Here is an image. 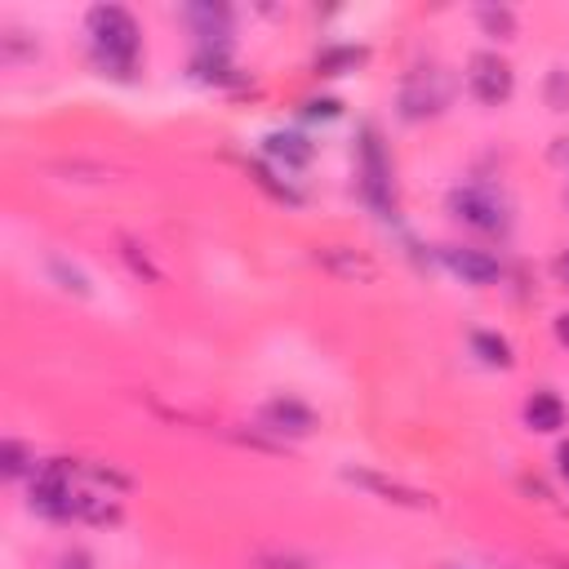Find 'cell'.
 <instances>
[{
	"mask_svg": "<svg viewBox=\"0 0 569 569\" xmlns=\"http://www.w3.org/2000/svg\"><path fill=\"white\" fill-rule=\"evenodd\" d=\"M85 27H89L93 67L103 76L129 80L134 67H138V23H134V14L121 10V5H93Z\"/></svg>",
	"mask_w": 569,
	"mask_h": 569,
	"instance_id": "obj_1",
	"label": "cell"
},
{
	"mask_svg": "<svg viewBox=\"0 0 569 569\" xmlns=\"http://www.w3.org/2000/svg\"><path fill=\"white\" fill-rule=\"evenodd\" d=\"M450 214L463 227L485 231V236H503L511 227L507 201L494 192V187H477V182H471V187H454V192H450Z\"/></svg>",
	"mask_w": 569,
	"mask_h": 569,
	"instance_id": "obj_2",
	"label": "cell"
},
{
	"mask_svg": "<svg viewBox=\"0 0 569 569\" xmlns=\"http://www.w3.org/2000/svg\"><path fill=\"white\" fill-rule=\"evenodd\" d=\"M361 187H365V201L378 210V214H392L396 210V197H392V165H388V152L378 142V129H361Z\"/></svg>",
	"mask_w": 569,
	"mask_h": 569,
	"instance_id": "obj_3",
	"label": "cell"
},
{
	"mask_svg": "<svg viewBox=\"0 0 569 569\" xmlns=\"http://www.w3.org/2000/svg\"><path fill=\"white\" fill-rule=\"evenodd\" d=\"M467 89L477 93L485 108H498V103L511 99L516 76H511V67H507L498 54H477V59L467 63Z\"/></svg>",
	"mask_w": 569,
	"mask_h": 569,
	"instance_id": "obj_4",
	"label": "cell"
},
{
	"mask_svg": "<svg viewBox=\"0 0 569 569\" xmlns=\"http://www.w3.org/2000/svg\"><path fill=\"white\" fill-rule=\"evenodd\" d=\"M263 427H267V432H276V437H312L316 432V414L303 401H294V396H276V401L263 405Z\"/></svg>",
	"mask_w": 569,
	"mask_h": 569,
	"instance_id": "obj_5",
	"label": "cell"
},
{
	"mask_svg": "<svg viewBox=\"0 0 569 569\" xmlns=\"http://www.w3.org/2000/svg\"><path fill=\"white\" fill-rule=\"evenodd\" d=\"M441 263L463 280V284H494L503 276L498 258H490L485 250H463V245H441Z\"/></svg>",
	"mask_w": 569,
	"mask_h": 569,
	"instance_id": "obj_6",
	"label": "cell"
},
{
	"mask_svg": "<svg viewBox=\"0 0 569 569\" xmlns=\"http://www.w3.org/2000/svg\"><path fill=\"white\" fill-rule=\"evenodd\" d=\"M441 108H445V89H441L437 72H432V76L414 72V76L405 80V89H401V112H405L409 121H422V116H437Z\"/></svg>",
	"mask_w": 569,
	"mask_h": 569,
	"instance_id": "obj_7",
	"label": "cell"
},
{
	"mask_svg": "<svg viewBox=\"0 0 569 569\" xmlns=\"http://www.w3.org/2000/svg\"><path fill=\"white\" fill-rule=\"evenodd\" d=\"M343 477H347L352 485H365V490H369V494H378V498L396 503V507H414V511L437 507V498H432V494L409 490V485H401V481H388V477H374V471H343Z\"/></svg>",
	"mask_w": 569,
	"mask_h": 569,
	"instance_id": "obj_8",
	"label": "cell"
},
{
	"mask_svg": "<svg viewBox=\"0 0 569 569\" xmlns=\"http://www.w3.org/2000/svg\"><path fill=\"white\" fill-rule=\"evenodd\" d=\"M263 152H267L271 161H280L284 169H303V165H312V156H316V148H312L303 134H284V129H276V134L263 138Z\"/></svg>",
	"mask_w": 569,
	"mask_h": 569,
	"instance_id": "obj_9",
	"label": "cell"
},
{
	"mask_svg": "<svg viewBox=\"0 0 569 569\" xmlns=\"http://www.w3.org/2000/svg\"><path fill=\"white\" fill-rule=\"evenodd\" d=\"M526 422H530V432H560L565 427V401L556 392H534L526 401Z\"/></svg>",
	"mask_w": 569,
	"mask_h": 569,
	"instance_id": "obj_10",
	"label": "cell"
},
{
	"mask_svg": "<svg viewBox=\"0 0 569 569\" xmlns=\"http://www.w3.org/2000/svg\"><path fill=\"white\" fill-rule=\"evenodd\" d=\"M320 258L329 263V267H334L339 276H361V280H374V263L365 258V254H356V250H343V245H325L320 250Z\"/></svg>",
	"mask_w": 569,
	"mask_h": 569,
	"instance_id": "obj_11",
	"label": "cell"
},
{
	"mask_svg": "<svg viewBox=\"0 0 569 569\" xmlns=\"http://www.w3.org/2000/svg\"><path fill=\"white\" fill-rule=\"evenodd\" d=\"M471 352H477L485 365H494V369H511V343L503 339V334H490V329H477L471 334Z\"/></svg>",
	"mask_w": 569,
	"mask_h": 569,
	"instance_id": "obj_12",
	"label": "cell"
},
{
	"mask_svg": "<svg viewBox=\"0 0 569 569\" xmlns=\"http://www.w3.org/2000/svg\"><path fill=\"white\" fill-rule=\"evenodd\" d=\"M356 63H365V50H356V45H339V50H325V54L316 59V72H320V76H343V72H352Z\"/></svg>",
	"mask_w": 569,
	"mask_h": 569,
	"instance_id": "obj_13",
	"label": "cell"
},
{
	"mask_svg": "<svg viewBox=\"0 0 569 569\" xmlns=\"http://www.w3.org/2000/svg\"><path fill=\"white\" fill-rule=\"evenodd\" d=\"M40 463L31 458V450L23 445V441H5L0 445V471H5V477L14 481V477H27V471H36Z\"/></svg>",
	"mask_w": 569,
	"mask_h": 569,
	"instance_id": "obj_14",
	"label": "cell"
},
{
	"mask_svg": "<svg viewBox=\"0 0 569 569\" xmlns=\"http://www.w3.org/2000/svg\"><path fill=\"white\" fill-rule=\"evenodd\" d=\"M250 178L263 187V192H271L276 201H284V205H299V192H294V187H284V182H276L267 165H258V161H254V165H250Z\"/></svg>",
	"mask_w": 569,
	"mask_h": 569,
	"instance_id": "obj_15",
	"label": "cell"
},
{
	"mask_svg": "<svg viewBox=\"0 0 569 569\" xmlns=\"http://www.w3.org/2000/svg\"><path fill=\"white\" fill-rule=\"evenodd\" d=\"M481 23H485V31H494V36H511V31H516L511 10H481Z\"/></svg>",
	"mask_w": 569,
	"mask_h": 569,
	"instance_id": "obj_16",
	"label": "cell"
},
{
	"mask_svg": "<svg viewBox=\"0 0 569 569\" xmlns=\"http://www.w3.org/2000/svg\"><path fill=\"white\" fill-rule=\"evenodd\" d=\"M303 112H307L312 121H334L343 108H339V99H307V103H303Z\"/></svg>",
	"mask_w": 569,
	"mask_h": 569,
	"instance_id": "obj_17",
	"label": "cell"
},
{
	"mask_svg": "<svg viewBox=\"0 0 569 569\" xmlns=\"http://www.w3.org/2000/svg\"><path fill=\"white\" fill-rule=\"evenodd\" d=\"M556 343H560V347H569V312H565V316H556Z\"/></svg>",
	"mask_w": 569,
	"mask_h": 569,
	"instance_id": "obj_18",
	"label": "cell"
},
{
	"mask_svg": "<svg viewBox=\"0 0 569 569\" xmlns=\"http://www.w3.org/2000/svg\"><path fill=\"white\" fill-rule=\"evenodd\" d=\"M556 463H560V477L569 481V441H560V450H556Z\"/></svg>",
	"mask_w": 569,
	"mask_h": 569,
	"instance_id": "obj_19",
	"label": "cell"
},
{
	"mask_svg": "<svg viewBox=\"0 0 569 569\" xmlns=\"http://www.w3.org/2000/svg\"><path fill=\"white\" fill-rule=\"evenodd\" d=\"M556 276H560V280H569V254H560V258H556Z\"/></svg>",
	"mask_w": 569,
	"mask_h": 569,
	"instance_id": "obj_20",
	"label": "cell"
},
{
	"mask_svg": "<svg viewBox=\"0 0 569 569\" xmlns=\"http://www.w3.org/2000/svg\"><path fill=\"white\" fill-rule=\"evenodd\" d=\"M565 201H569V197H565Z\"/></svg>",
	"mask_w": 569,
	"mask_h": 569,
	"instance_id": "obj_21",
	"label": "cell"
}]
</instances>
